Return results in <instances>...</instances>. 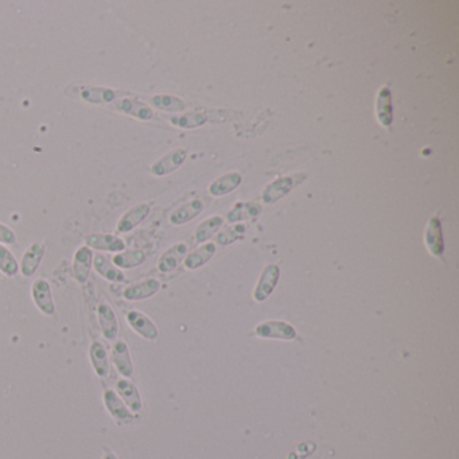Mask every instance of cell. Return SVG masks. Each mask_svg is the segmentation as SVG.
Returning <instances> with one entry per match:
<instances>
[{"instance_id": "cell-11", "label": "cell", "mask_w": 459, "mask_h": 459, "mask_svg": "<svg viewBox=\"0 0 459 459\" xmlns=\"http://www.w3.org/2000/svg\"><path fill=\"white\" fill-rule=\"evenodd\" d=\"M151 212V205L150 204H137L133 208H130L123 216L119 218L117 225H116V232L117 233H128L134 231L136 226H139Z\"/></svg>"}, {"instance_id": "cell-23", "label": "cell", "mask_w": 459, "mask_h": 459, "mask_svg": "<svg viewBox=\"0 0 459 459\" xmlns=\"http://www.w3.org/2000/svg\"><path fill=\"white\" fill-rule=\"evenodd\" d=\"M93 268L106 280L110 283H124L126 275L124 272L117 268L112 260H109L104 255H96L93 257Z\"/></svg>"}, {"instance_id": "cell-15", "label": "cell", "mask_w": 459, "mask_h": 459, "mask_svg": "<svg viewBox=\"0 0 459 459\" xmlns=\"http://www.w3.org/2000/svg\"><path fill=\"white\" fill-rule=\"evenodd\" d=\"M93 251L86 246L81 245L73 255V276L77 280V283L85 284L89 279L90 270L93 267Z\"/></svg>"}, {"instance_id": "cell-17", "label": "cell", "mask_w": 459, "mask_h": 459, "mask_svg": "<svg viewBox=\"0 0 459 459\" xmlns=\"http://www.w3.org/2000/svg\"><path fill=\"white\" fill-rule=\"evenodd\" d=\"M89 360L95 373L103 380L109 378L110 375V362L109 354L106 345L100 341H93L89 346Z\"/></svg>"}, {"instance_id": "cell-10", "label": "cell", "mask_w": 459, "mask_h": 459, "mask_svg": "<svg viewBox=\"0 0 459 459\" xmlns=\"http://www.w3.org/2000/svg\"><path fill=\"white\" fill-rule=\"evenodd\" d=\"M103 402L109 412V415L119 423V424H128L134 420L133 412L123 403L119 398L116 391L106 389L103 393Z\"/></svg>"}, {"instance_id": "cell-31", "label": "cell", "mask_w": 459, "mask_h": 459, "mask_svg": "<svg viewBox=\"0 0 459 459\" xmlns=\"http://www.w3.org/2000/svg\"><path fill=\"white\" fill-rule=\"evenodd\" d=\"M0 272L7 277H14L19 272V263L15 255L3 244H0Z\"/></svg>"}, {"instance_id": "cell-24", "label": "cell", "mask_w": 459, "mask_h": 459, "mask_svg": "<svg viewBox=\"0 0 459 459\" xmlns=\"http://www.w3.org/2000/svg\"><path fill=\"white\" fill-rule=\"evenodd\" d=\"M242 181H243V177L240 173H237V171L226 173V174L218 177L215 182L211 184L209 193L213 197L226 195V194L232 193L233 190L237 189L240 186Z\"/></svg>"}, {"instance_id": "cell-26", "label": "cell", "mask_w": 459, "mask_h": 459, "mask_svg": "<svg viewBox=\"0 0 459 459\" xmlns=\"http://www.w3.org/2000/svg\"><path fill=\"white\" fill-rule=\"evenodd\" d=\"M216 253V245L213 243L204 244L199 248L190 252L185 257V267L188 270H197L205 266Z\"/></svg>"}, {"instance_id": "cell-9", "label": "cell", "mask_w": 459, "mask_h": 459, "mask_svg": "<svg viewBox=\"0 0 459 459\" xmlns=\"http://www.w3.org/2000/svg\"><path fill=\"white\" fill-rule=\"evenodd\" d=\"M279 277H280V268L276 264L267 266L262 272L257 284L253 290V299L256 302H264L266 299H268L279 283Z\"/></svg>"}, {"instance_id": "cell-8", "label": "cell", "mask_w": 459, "mask_h": 459, "mask_svg": "<svg viewBox=\"0 0 459 459\" xmlns=\"http://www.w3.org/2000/svg\"><path fill=\"white\" fill-rule=\"evenodd\" d=\"M46 253V245L41 242L30 244L28 249L25 251L21 263H19V272L25 277H32L35 272L39 268L43 257Z\"/></svg>"}, {"instance_id": "cell-34", "label": "cell", "mask_w": 459, "mask_h": 459, "mask_svg": "<svg viewBox=\"0 0 459 459\" xmlns=\"http://www.w3.org/2000/svg\"><path fill=\"white\" fill-rule=\"evenodd\" d=\"M101 459H117V457H116L112 451H107V453L104 454V457Z\"/></svg>"}, {"instance_id": "cell-1", "label": "cell", "mask_w": 459, "mask_h": 459, "mask_svg": "<svg viewBox=\"0 0 459 459\" xmlns=\"http://www.w3.org/2000/svg\"><path fill=\"white\" fill-rule=\"evenodd\" d=\"M68 95L77 93L76 97H79L82 101L93 106H112L117 99L128 95L127 92L112 89L107 86H95V85H70L66 90Z\"/></svg>"}, {"instance_id": "cell-22", "label": "cell", "mask_w": 459, "mask_h": 459, "mask_svg": "<svg viewBox=\"0 0 459 459\" xmlns=\"http://www.w3.org/2000/svg\"><path fill=\"white\" fill-rule=\"evenodd\" d=\"M202 211H204V202L201 199H191L189 202L177 208L168 217V221L175 226L185 225L198 215H201Z\"/></svg>"}, {"instance_id": "cell-7", "label": "cell", "mask_w": 459, "mask_h": 459, "mask_svg": "<svg viewBox=\"0 0 459 459\" xmlns=\"http://www.w3.org/2000/svg\"><path fill=\"white\" fill-rule=\"evenodd\" d=\"M126 321L137 335L147 341H155L159 335L157 324L153 322L144 313L139 310H131L126 314Z\"/></svg>"}, {"instance_id": "cell-21", "label": "cell", "mask_w": 459, "mask_h": 459, "mask_svg": "<svg viewBox=\"0 0 459 459\" xmlns=\"http://www.w3.org/2000/svg\"><path fill=\"white\" fill-rule=\"evenodd\" d=\"M295 177H282L271 182L263 191V201L266 204H275L283 197H286L295 186Z\"/></svg>"}, {"instance_id": "cell-28", "label": "cell", "mask_w": 459, "mask_h": 459, "mask_svg": "<svg viewBox=\"0 0 459 459\" xmlns=\"http://www.w3.org/2000/svg\"><path fill=\"white\" fill-rule=\"evenodd\" d=\"M168 120L174 127L184 130H194L197 127L204 126L208 121V117L205 113L201 112H189L182 115H174Z\"/></svg>"}, {"instance_id": "cell-14", "label": "cell", "mask_w": 459, "mask_h": 459, "mask_svg": "<svg viewBox=\"0 0 459 459\" xmlns=\"http://www.w3.org/2000/svg\"><path fill=\"white\" fill-rule=\"evenodd\" d=\"M85 245L89 246L90 249L110 252V253H119L126 249V242L117 235L112 233H92L86 236Z\"/></svg>"}, {"instance_id": "cell-25", "label": "cell", "mask_w": 459, "mask_h": 459, "mask_svg": "<svg viewBox=\"0 0 459 459\" xmlns=\"http://www.w3.org/2000/svg\"><path fill=\"white\" fill-rule=\"evenodd\" d=\"M146 262V253L141 249H124L112 257V263L120 270H133Z\"/></svg>"}, {"instance_id": "cell-12", "label": "cell", "mask_w": 459, "mask_h": 459, "mask_svg": "<svg viewBox=\"0 0 459 459\" xmlns=\"http://www.w3.org/2000/svg\"><path fill=\"white\" fill-rule=\"evenodd\" d=\"M115 391L131 412L139 413L143 409V402H141L140 392L130 378H121L120 380H117L116 384H115Z\"/></svg>"}, {"instance_id": "cell-2", "label": "cell", "mask_w": 459, "mask_h": 459, "mask_svg": "<svg viewBox=\"0 0 459 459\" xmlns=\"http://www.w3.org/2000/svg\"><path fill=\"white\" fill-rule=\"evenodd\" d=\"M31 299L35 307L46 317H52L55 314V302L53 297V291L50 283L43 279L38 277L31 284Z\"/></svg>"}, {"instance_id": "cell-16", "label": "cell", "mask_w": 459, "mask_h": 459, "mask_svg": "<svg viewBox=\"0 0 459 459\" xmlns=\"http://www.w3.org/2000/svg\"><path fill=\"white\" fill-rule=\"evenodd\" d=\"M161 290V282L158 279H144L140 282L133 283L127 286L123 291V297L130 302L144 300L148 297H154Z\"/></svg>"}, {"instance_id": "cell-4", "label": "cell", "mask_w": 459, "mask_h": 459, "mask_svg": "<svg viewBox=\"0 0 459 459\" xmlns=\"http://www.w3.org/2000/svg\"><path fill=\"white\" fill-rule=\"evenodd\" d=\"M112 107L120 113L128 115L131 117H135L137 120H143V121H148V120L154 119V115H155L150 106H147L146 103H143L141 100H139L131 93L117 99L112 104Z\"/></svg>"}, {"instance_id": "cell-32", "label": "cell", "mask_w": 459, "mask_h": 459, "mask_svg": "<svg viewBox=\"0 0 459 459\" xmlns=\"http://www.w3.org/2000/svg\"><path fill=\"white\" fill-rule=\"evenodd\" d=\"M245 232V226L243 225H235V226H229L226 228L224 232H221L217 237V243L221 245H229V244L239 240Z\"/></svg>"}, {"instance_id": "cell-33", "label": "cell", "mask_w": 459, "mask_h": 459, "mask_svg": "<svg viewBox=\"0 0 459 459\" xmlns=\"http://www.w3.org/2000/svg\"><path fill=\"white\" fill-rule=\"evenodd\" d=\"M15 243H17V233L10 226L0 222V244L11 245Z\"/></svg>"}, {"instance_id": "cell-5", "label": "cell", "mask_w": 459, "mask_h": 459, "mask_svg": "<svg viewBox=\"0 0 459 459\" xmlns=\"http://www.w3.org/2000/svg\"><path fill=\"white\" fill-rule=\"evenodd\" d=\"M110 360L121 378H133L135 373L134 361L130 353V348L124 340L120 338L115 341L110 351Z\"/></svg>"}, {"instance_id": "cell-30", "label": "cell", "mask_w": 459, "mask_h": 459, "mask_svg": "<svg viewBox=\"0 0 459 459\" xmlns=\"http://www.w3.org/2000/svg\"><path fill=\"white\" fill-rule=\"evenodd\" d=\"M150 104L164 112H182L186 108L184 100L173 95H157L150 99Z\"/></svg>"}, {"instance_id": "cell-6", "label": "cell", "mask_w": 459, "mask_h": 459, "mask_svg": "<svg viewBox=\"0 0 459 459\" xmlns=\"http://www.w3.org/2000/svg\"><path fill=\"white\" fill-rule=\"evenodd\" d=\"M188 158V151L185 148H175L164 154L158 161L151 164L150 173L154 177H164L175 170H178Z\"/></svg>"}, {"instance_id": "cell-19", "label": "cell", "mask_w": 459, "mask_h": 459, "mask_svg": "<svg viewBox=\"0 0 459 459\" xmlns=\"http://www.w3.org/2000/svg\"><path fill=\"white\" fill-rule=\"evenodd\" d=\"M424 243L429 252L435 257H440L445 252V240L442 232V222L438 217H432L426 226Z\"/></svg>"}, {"instance_id": "cell-27", "label": "cell", "mask_w": 459, "mask_h": 459, "mask_svg": "<svg viewBox=\"0 0 459 459\" xmlns=\"http://www.w3.org/2000/svg\"><path fill=\"white\" fill-rule=\"evenodd\" d=\"M222 224H224V218L221 216L208 217L197 226L195 233H194L195 242L201 244L211 240L218 232V229L222 226Z\"/></svg>"}, {"instance_id": "cell-18", "label": "cell", "mask_w": 459, "mask_h": 459, "mask_svg": "<svg viewBox=\"0 0 459 459\" xmlns=\"http://www.w3.org/2000/svg\"><path fill=\"white\" fill-rule=\"evenodd\" d=\"M189 246L188 244L178 243L174 244L168 249H166L162 253V256L158 260V270L162 273H168L178 268V266L185 260L188 256Z\"/></svg>"}, {"instance_id": "cell-13", "label": "cell", "mask_w": 459, "mask_h": 459, "mask_svg": "<svg viewBox=\"0 0 459 459\" xmlns=\"http://www.w3.org/2000/svg\"><path fill=\"white\" fill-rule=\"evenodd\" d=\"M97 321L103 337L108 341H116L119 337V321L113 307L107 302L97 306Z\"/></svg>"}, {"instance_id": "cell-20", "label": "cell", "mask_w": 459, "mask_h": 459, "mask_svg": "<svg viewBox=\"0 0 459 459\" xmlns=\"http://www.w3.org/2000/svg\"><path fill=\"white\" fill-rule=\"evenodd\" d=\"M376 117L380 126L388 128L393 123V104H392V92L388 86H382L376 96Z\"/></svg>"}, {"instance_id": "cell-29", "label": "cell", "mask_w": 459, "mask_h": 459, "mask_svg": "<svg viewBox=\"0 0 459 459\" xmlns=\"http://www.w3.org/2000/svg\"><path fill=\"white\" fill-rule=\"evenodd\" d=\"M260 212H262V206L257 202H240L228 213V221L232 224L239 222V221H245V219L259 216Z\"/></svg>"}, {"instance_id": "cell-3", "label": "cell", "mask_w": 459, "mask_h": 459, "mask_svg": "<svg viewBox=\"0 0 459 459\" xmlns=\"http://www.w3.org/2000/svg\"><path fill=\"white\" fill-rule=\"evenodd\" d=\"M255 334L263 340H282L294 341L297 337V330L291 324L283 321H266L257 324Z\"/></svg>"}]
</instances>
